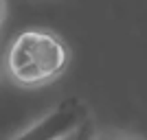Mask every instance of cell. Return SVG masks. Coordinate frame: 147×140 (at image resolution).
<instances>
[{
	"label": "cell",
	"mask_w": 147,
	"mask_h": 140,
	"mask_svg": "<svg viewBox=\"0 0 147 140\" xmlns=\"http://www.w3.org/2000/svg\"><path fill=\"white\" fill-rule=\"evenodd\" d=\"M88 118H90L88 105L79 96H68L59 101L51 112H46L42 118H37L33 125H29L24 131L9 140H59Z\"/></svg>",
	"instance_id": "2"
},
{
	"label": "cell",
	"mask_w": 147,
	"mask_h": 140,
	"mask_svg": "<svg viewBox=\"0 0 147 140\" xmlns=\"http://www.w3.org/2000/svg\"><path fill=\"white\" fill-rule=\"evenodd\" d=\"M94 138H97V129H94L92 118H88L86 123H81L79 127H75L70 134L61 136L59 140H94Z\"/></svg>",
	"instance_id": "3"
},
{
	"label": "cell",
	"mask_w": 147,
	"mask_h": 140,
	"mask_svg": "<svg viewBox=\"0 0 147 140\" xmlns=\"http://www.w3.org/2000/svg\"><path fill=\"white\" fill-rule=\"evenodd\" d=\"M68 64V48L51 31L31 29L13 40L7 66L20 85H44L57 79Z\"/></svg>",
	"instance_id": "1"
},
{
	"label": "cell",
	"mask_w": 147,
	"mask_h": 140,
	"mask_svg": "<svg viewBox=\"0 0 147 140\" xmlns=\"http://www.w3.org/2000/svg\"><path fill=\"white\" fill-rule=\"evenodd\" d=\"M5 13H7V5H5V0H0V24L5 20Z\"/></svg>",
	"instance_id": "5"
},
{
	"label": "cell",
	"mask_w": 147,
	"mask_h": 140,
	"mask_svg": "<svg viewBox=\"0 0 147 140\" xmlns=\"http://www.w3.org/2000/svg\"><path fill=\"white\" fill-rule=\"evenodd\" d=\"M94 140H145V138L132 136V134H121V131H105V134H97Z\"/></svg>",
	"instance_id": "4"
}]
</instances>
